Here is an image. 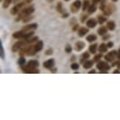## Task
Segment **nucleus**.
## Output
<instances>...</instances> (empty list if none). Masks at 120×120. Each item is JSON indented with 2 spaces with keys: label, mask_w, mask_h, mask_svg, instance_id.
Returning a JSON list of instances; mask_svg holds the SVG:
<instances>
[{
  "label": "nucleus",
  "mask_w": 120,
  "mask_h": 120,
  "mask_svg": "<svg viewBox=\"0 0 120 120\" xmlns=\"http://www.w3.org/2000/svg\"><path fill=\"white\" fill-rule=\"evenodd\" d=\"M38 65H39V63L38 60H31L28 62L27 65L22 67V69L26 73H38L39 71L36 69V68L38 67Z\"/></svg>",
  "instance_id": "f257e3e1"
},
{
  "label": "nucleus",
  "mask_w": 120,
  "mask_h": 120,
  "mask_svg": "<svg viewBox=\"0 0 120 120\" xmlns=\"http://www.w3.org/2000/svg\"><path fill=\"white\" fill-rule=\"evenodd\" d=\"M43 47V42L42 41H38L35 46H31L26 47V54L28 56H33L36 53L41 51Z\"/></svg>",
  "instance_id": "f03ea898"
},
{
  "label": "nucleus",
  "mask_w": 120,
  "mask_h": 120,
  "mask_svg": "<svg viewBox=\"0 0 120 120\" xmlns=\"http://www.w3.org/2000/svg\"><path fill=\"white\" fill-rule=\"evenodd\" d=\"M34 11H35V8L33 6H30V7H27L25 9H24V10H22L20 12L19 15H18V17L16 19V21L18 22L20 20L23 19V18L27 17V16H30L31 13H34Z\"/></svg>",
  "instance_id": "7ed1b4c3"
},
{
  "label": "nucleus",
  "mask_w": 120,
  "mask_h": 120,
  "mask_svg": "<svg viewBox=\"0 0 120 120\" xmlns=\"http://www.w3.org/2000/svg\"><path fill=\"white\" fill-rule=\"evenodd\" d=\"M110 66L105 61H98L97 64V68L101 71V73H108V70L110 69Z\"/></svg>",
  "instance_id": "20e7f679"
},
{
  "label": "nucleus",
  "mask_w": 120,
  "mask_h": 120,
  "mask_svg": "<svg viewBox=\"0 0 120 120\" xmlns=\"http://www.w3.org/2000/svg\"><path fill=\"white\" fill-rule=\"evenodd\" d=\"M27 4V3L25 1H22L21 2V3H17V5L14 6L11 9V10H10V13H12L13 15H16V14H17V13H19L20 11L21 10V9L24 7V6H25Z\"/></svg>",
  "instance_id": "39448f33"
},
{
  "label": "nucleus",
  "mask_w": 120,
  "mask_h": 120,
  "mask_svg": "<svg viewBox=\"0 0 120 120\" xmlns=\"http://www.w3.org/2000/svg\"><path fill=\"white\" fill-rule=\"evenodd\" d=\"M26 44H28V42L26 40H22V41H18L16 43L13 44L12 47L13 52H17L19 49H21L22 47H24Z\"/></svg>",
  "instance_id": "423d86ee"
},
{
  "label": "nucleus",
  "mask_w": 120,
  "mask_h": 120,
  "mask_svg": "<svg viewBox=\"0 0 120 120\" xmlns=\"http://www.w3.org/2000/svg\"><path fill=\"white\" fill-rule=\"evenodd\" d=\"M117 53L118 52H116L115 50L109 52V53L105 56V60H107V61H109V62L113 61V60H114L115 57H117Z\"/></svg>",
  "instance_id": "0eeeda50"
},
{
  "label": "nucleus",
  "mask_w": 120,
  "mask_h": 120,
  "mask_svg": "<svg viewBox=\"0 0 120 120\" xmlns=\"http://www.w3.org/2000/svg\"><path fill=\"white\" fill-rule=\"evenodd\" d=\"M55 64V60L54 59H49V60H46L43 63V66L47 69H52L54 67Z\"/></svg>",
  "instance_id": "6e6552de"
},
{
  "label": "nucleus",
  "mask_w": 120,
  "mask_h": 120,
  "mask_svg": "<svg viewBox=\"0 0 120 120\" xmlns=\"http://www.w3.org/2000/svg\"><path fill=\"white\" fill-rule=\"evenodd\" d=\"M26 31H24L23 30L20 31H17V32L13 34V37L14 38H18V39H23L24 35H25Z\"/></svg>",
  "instance_id": "1a4fd4ad"
},
{
  "label": "nucleus",
  "mask_w": 120,
  "mask_h": 120,
  "mask_svg": "<svg viewBox=\"0 0 120 120\" xmlns=\"http://www.w3.org/2000/svg\"><path fill=\"white\" fill-rule=\"evenodd\" d=\"M85 46H86V44L83 42L79 41L76 42L75 45V49L76 51H81L82 49H84Z\"/></svg>",
  "instance_id": "9d476101"
},
{
  "label": "nucleus",
  "mask_w": 120,
  "mask_h": 120,
  "mask_svg": "<svg viewBox=\"0 0 120 120\" xmlns=\"http://www.w3.org/2000/svg\"><path fill=\"white\" fill-rule=\"evenodd\" d=\"M37 28H38V24L35 23H33V24H28V25L24 27L23 31H30L31 30H34V29H36Z\"/></svg>",
  "instance_id": "9b49d317"
},
{
  "label": "nucleus",
  "mask_w": 120,
  "mask_h": 120,
  "mask_svg": "<svg viewBox=\"0 0 120 120\" xmlns=\"http://www.w3.org/2000/svg\"><path fill=\"white\" fill-rule=\"evenodd\" d=\"M97 21L95 19H94V18H91V19H89L88 21H86V26L88 27V28H94L96 27L97 25Z\"/></svg>",
  "instance_id": "f8f14e48"
},
{
  "label": "nucleus",
  "mask_w": 120,
  "mask_h": 120,
  "mask_svg": "<svg viewBox=\"0 0 120 120\" xmlns=\"http://www.w3.org/2000/svg\"><path fill=\"white\" fill-rule=\"evenodd\" d=\"M88 32H89V29L86 28H84V27H81V28L79 29V36L82 37V36H84L85 35H86Z\"/></svg>",
  "instance_id": "ddd939ff"
},
{
  "label": "nucleus",
  "mask_w": 120,
  "mask_h": 120,
  "mask_svg": "<svg viewBox=\"0 0 120 120\" xmlns=\"http://www.w3.org/2000/svg\"><path fill=\"white\" fill-rule=\"evenodd\" d=\"M104 13L105 15H107V16H110L112 14V13L113 12V10H112V6L111 5H108L107 6H105V8L104 9Z\"/></svg>",
  "instance_id": "4468645a"
},
{
  "label": "nucleus",
  "mask_w": 120,
  "mask_h": 120,
  "mask_svg": "<svg viewBox=\"0 0 120 120\" xmlns=\"http://www.w3.org/2000/svg\"><path fill=\"white\" fill-rule=\"evenodd\" d=\"M108 28L107 27H101V28H100L98 30H97V33L99 34V35H105L108 32Z\"/></svg>",
  "instance_id": "2eb2a0df"
},
{
  "label": "nucleus",
  "mask_w": 120,
  "mask_h": 120,
  "mask_svg": "<svg viewBox=\"0 0 120 120\" xmlns=\"http://www.w3.org/2000/svg\"><path fill=\"white\" fill-rule=\"evenodd\" d=\"M94 65V61L93 60H86L83 63V68L85 69H89L90 68H92V66Z\"/></svg>",
  "instance_id": "dca6fc26"
},
{
  "label": "nucleus",
  "mask_w": 120,
  "mask_h": 120,
  "mask_svg": "<svg viewBox=\"0 0 120 120\" xmlns=\"http://www.w3.org/2000/svg\"><path fill=\"white\" fill-rule=\"evenodd\" d=\"M106 27L108 28V30H110V31H113V30H115V23L114 21H108V23H107V25H106Z\"/></svg>",
  "instance_id": "f3484780"
},
{
  "label": "nucleus",
  "mask_w": 120,
  "mask_h": 120,
  "mask_svg": "<svg viewBox=\"0 0 120 120\" xmlns=\"http://www.w3.org/2000/svg\"><path fill=\"white\" fill-rule=\"evenodd\" d=\"M108 46L105 43H102L100 45V46L98 47V50L99 52H101V53H105V52H106L108 50Z\"/></svg>",
  "instance_id": "a211bd4d"
},
{
  "label": "nucleus",
  "mask_w": 120,
  "mask_h": 120,
  "mask_svg": "<svg viewBox=\"0 0 120 120\" xmlns=\"http://www.w3.org/2000/svg\"><path fill=\"white\" fill-rule=\"evenodd\" d=\"M17 0H5V1H4V3H3V7L4 8H7L11 3H14V2H17Z\"/></svg>",
  "instance_id": "6ab92c4d"
},
{
  "label": "nucleus",
  "mask_w": 120,
  "mask_h": 120,
  "mask_svg": "<svg viewBox=\"0 0 120 120\" xmlns=\"http://www.w3.org/2000/svg\"><path fill=\"white\" fill-rule=\"evenodd\" d=\"M86 40L89 42H92L95 41V40H97V35H89L86 37Z\"/></svg>",
  "instance_id": "aec40b11"
},
{
  "label": "nucleus",
  "mask_w": 120,
  "mask_h": 120,
  "mask_svg": "<svg viewBox=\"0 0 120 120\" xmlns=\"http://www.w3.org/2000/svg\"><path fill=\"white\" fill-rule=\"evenodd\" d=\"M97 44H93V45H90V48H89V50L90 53H95L97 51Z\"/></svg>",
  "instance_id": "412c9836"
},
{
  "label": "nucleus",
  "mask_w": 120,
  "mask_h": 120,
  "mask_svg": "<svg viewBox=\"0 0 120 120\" xmlns=\"http://www.w3.org/2000/svg\"><path fill=\"white\" fill-rule=\"evenodd\" d=\"M90 57V53H87V52H85V53H82V59H81V63H84L83 61H86V59H88Z\"/></svg>",
  "instance_id": "4be33fe9"
},
{
  "label": "nucleus",
  "mask_w": 120,
  "mask_h": 120,
  "mask_svg": "<svg viewBox=\"0 0 120 120\" xmlns=\"http://www.w3.org/2000/svg\"><path fill=\"white\" fill-rule=\"evenodd\" d=\"M97 10V7H96V5L95 4H93L92 6H90L89 9H88V13H94L95 11H96Z\"/></svg>",
  "instance_id": "5701e85b"
},
{
  "label": "nucleus",
  "mask_w": 120,
  "mask_h": 120,
  "mask_svg": "<svg viewBox=\"0 0 120 120\" xmlns=\"http://www.w3.org/2000/svg\"><path fill=\"white\" fill-rule=\"evenodd\" d=\"M0 50H1V58L3 60H5V52H4L3 45H2V42L0 41Z\"/></svg>",
  "instance_id": "b1692460"
},
{
  "label": "nucleus",
  "mask_w": 120,
  "mask_h": 120,
  "mask_svg": "<svg viewBox=\"0 0 120 120\" xmlns=\"http://www.w3.org/2000/svg\"><path fill=\"white\" fill-rule=\"evenodd\" d=\"M90 7V2L87 1V0H85L84 2H83V10H88Z\"/></svg>",
  "instance_id": "393cba45"
},
{
  "label": "nucleus",
  "mask_w": 120,
  "mask_h": 120,
  "mask_svg": "<svg viewBox=\"0 0 120 120\" xmlns=\"http://www.w3.org/2000/svg\"><path fill=\"white\" fill-rule=\"evenodd\" d=\"M106 21H107V18H106L105 17H103V16H99L98 17V23L102 24L104 22H105Z\"/></svg>",
  "instance_id": "a878e982"
},
{
  "label": "nucleus",
  "mask_w": 120,
  "mask_h": 120,
  "mask_svg": "<svg viewBox=\"0 0 120 120\" xmlns=\"http://www.w3.org/2000/svg\"><path fill=\"white\" fill-rule=\"evenodd\" d=\"M25 59H24V57L23 56H21V57H20V59L18 60V64H19L20 65H24V64H25Z\"/></svg>",
  "instance_id": "bb28decb"
},
{
  "label": "nucleus",
  "mask_w": 120,
  "mask_h": 120,
  "mask_svg": "<svg viewBox=\"0 0 120 120\" xmlns=\"http://www.w3.org/2000/svg\"><path fill=\"white\" fill-rule=\"evenodd\" d=\"M79 9H78L77 7H75L73 4H71V13H77L79 11Z\"/></svg>",
  "instance_id": "cd10ccee"
},
{
  "label": "nucleus",
  "mask_w": 120,
  "mask_h": 120,
  "mask_svg": "<svg viewBox=\"0 0 120 120\" xmlns=\"http://www.w3.org/2000/svg\"><path fill=\"white\" fill-rule=\"evenodd\" d=\"M72 4H73V5L75 6V7L78 8V9L80 8V6H81V2L79 1V0H76V1L74 2V3H72Z\"/></svg>",
  "instance_id": "c85d7f7f"
},
{
  "label": "nucleus",
  "mask_w": 120,
  "mask_h": 120,
  "mask_svg": "<svg viewBox=\"0 0 120 120\" xmlns=\"http://www.w3.org/2000/svg\"><path fill=\"white\" fill-rule=\"evenodd\" d=\"M71 68L72 70H78L79 68V64H76V63H73V64H71Z\"/></svg>",
  "instance_id": "c756f323"
},
{
  "label": "nucleus",
  "mask_w": 120,
  "mask_h": 120,
  "mask_svg": "<svg viewBox=\"0 0 120 120\" xmlns=\"http://www.w3.org/2000/svg\"><path fill=\"white\" fill-rule=\"evenodd\" d=\"M71 51H72L71 46H70V45H68V46L65 47V52H66L67 53H71Z\"/></svg>",
  "instance_id": "7c9ffc66"
},
{
  "label": "nucleus",
  "mask_w": 120,
  "mask_h": 120,
  "mask_svg": "<svg viewBox=\"0 0 120 120\" xmlns=\"http://www.w3.org/2000/svg\"><path fill=\"white\" fill-rule=\"evenodd\" d=\"M101 56H102V55H101V53H100V54H97V55H96V56H94V61H96V62L100 61V59L101 58Z\"/></svg>",
  "instance_id": "2f4dec72"
},
{
  "label": "nucleus",
  "mask_w": 120,
  "mask_h": 120,
  "mask_svg": "<svg viewBox=\"0 0 120 120\" xmlns=\"http://www.w3.org/2000/svg\"><path fill=\"white\" fill-rule=\"evenodd\" d=\"M56 9H57L58 12H60V13L62 12V6H61V4H60V3H58L57 6H56Z\"/></svg>",
  "instance_id": "473e14b6"
},
{
  "label": "nucleus",
  "mask_w": 120,
  "mask_h": 120,
  "mask_svg": "<svg viewBox=\"0 0 120 120\" xmlns=\"http://www.w3.org/2000/svg\"><path fill=\"white\" fill-rule=\"evenodd\" d=\"M52 53H53V49H49L46 51V55H51Z\"/></svg>",
  "instance_id": "72a5a7b5"
},
{
  "label": "nucleus",
  "mask_w": 120,
  "mask_h": 120,
  "mask_svg": "<svg viewBox=\"0 0 120 120\" xmlns=\"http://www.w3.org/2000/svg\"><path fill=\"white\" fill-rule=\"evenodd\" d=\"M78 28H79V24H75V25H73V28H72V30H73L74 31H76L77 29H78Z\"/></svg>",
  "instance_id": "f704fd0d"
},
{
  "label": "nucleus",
  "mask_w": 120,
  "mask_h": 120,
  "mask_svg": "<svg viewBox=\"0 0 120 120\" xmlns=\"http://www.w3.org/2000/svg\"><path fill=\"white\" fill-rule=\"evenodd\" d=\"M113 42H108V43L107 44V46H108V48H112V47H113Z\"/></svg>",
  "instance_id": "c9c22d12"
},
{
  "label": "nucleus",
  "mask_w": 120,
  "mask_h": 120,
  "mask_svg": "<svg viewBox=\"0 0 120 120\" xmlns=\"http://www.w3.org/2000/svg\"><path fill=\"white\" fill-rule=\"evenodd\" d=\"M109 38H110V35H108V34H106L105 37L103 38V40H107V39H108Z\"/></svg>",
  "instance_id": "e433bc0d"
},
{
  "label": "nucleus",
  "mask_w": 120,
  "mask_h": 120,
  "mask_svg": "<svg viewBox=\"0 0 120 120\" xmlns=\"http://www.w3.org/2000/svg\"><path fill=\"white\" fill-rule=\"evenodd\" d=\"M102 1H104V0H94V4H95L96 5L97 3H101Z\"/></svg>",
  "instance_id": "4c0bfd02"
},
{
  "label": "nucleus",
  "mask_w": 120,
  "mask_h": 120,
  "mask_svg": "<svg viewBox=\"0 0 120 120\" xmlns=\"http://www.w3.org/2000/svg\"><path fill=\"white\" fill-rule=\"evenodd\" d=\"M119 61H115V62H113L112 63V67H114V66H116V65H119Z\"/></svg>",
  "instance_id": "58836bf2"
},
{
  "label": "nucleus",
  "mask_w": 120,
  "mask_h": 120,
  "mask_svg": "<svg viewBox=\"0 0 120 120\" xmlns=\"http://www.w3.org/2000/svg\"><path fill=\"white\" fill-rule=\"evenodd\" d=\"M117 57L119 58V59H120V49L118 50V53H117Z\"/></svg>",
  "instance_id": "ea45409f"
},
{
  "label": "nucleus",
  "mask_w": 120,
  "mask_h": 120,
  "mask_svg": "<svg viewBox=\"0 0 120 120\" xmlns=\"http://www.w3.org/2000/svg\"><path fill=\"white\" fill-rule=\"evenodd\" d=\"M87 16H88V15H84V17H82V22H84V21H85V19L87 17Z\"/></svg>",
  "instance_id": "a19ab883"
},
{
  "label": "nucleus",
  "mask_w": 120,
  "mask_h": 120,
  "mask_svg": "<svg viewBox=\"0 0 120 120\" xmlns=\"http://www.w3.org/2000/svg\"><path fill=\"white\" fill-rule=\"evenodd\" d=\"M114 73L115 74H119L120 73V71H119V69H116V70H115V71H114Z\"/></svg>",
  "instance_id": "79ce46f5"
},
{
  "label": "nucleus",
  "mask_w": 120,
  "mask_h": 120,
  "mask_svg": "<svg viewBox=\"0 0 120 120\" xmlns=\"http://www.w3.org/2000/svg\"><path fill=\"white\" fill-rule=\"evenodd\" d=\"M68 16H69V14H68V13H64V14L63 15L62 17H64V18H65V17H68Z\"/></svg>",
  "instance_id": "37998d69"
},
{
  "label": "nucleus",
  "mask_w": 120,
  "mask_h": 120,
  "mask_svg": "<svg viewBox=\"0 0 120 120\" xmlns=\"http://www.w3.org/2000/svg\"><path fill=\"white\" fill-rule=\"evenodd\" d=\"M89 73L90 74H92V73H96V71H95L94 69H93V70H91L90 71H89Z\"/></svg>",
  "instance_id": "c03bdc74"
},
{
  "label": "nucleus",
  "mask_w": 120,
  "mask_h": 120,
  "mask_svg": "<svg viewBox=\"0 0 120 120\" xmlns=\"http://www.w3.org/2000/svg\"><path fill=\"white\" fill-rule=\"evenodd\" d=\"M75 60V56H73L71 57V60Z\"/></svg>",
  "instance_id": "a18cd8bd"
},
{
  "label": "nucleus",
  "mask_w": 120,
  "mask_h": 120,
  "mask_svg": "<svg viewBox=\"0 0 120 120\" xmlns=\"http://www.w3.org/2000/svg\"><path fill=\"white\" fill-rule=\"evenodd\" d=\"M118 68H119V69H120V63L119 64V65H118Z\"/></svg>",
  "instance_id": "49530a36"
},
{
  "label": "nucleus",
  "mask_w": 120,
  "mask_h": 120,
  "mask_svg": "<svg viewBox=\"0 0 120 120\" xmlns=\"http://www.w3.org/2000/svg\"><path fill=\"white\" fill-rule=\"evenodd\" d=\"M112 1H113V2H117L118 0H112Z\"/></svg>",
  "instance_id": "de8ad7c7"
},
{
  "label": "nucleus",
  "mask_w": 120,
  "mask_h": 120,
  "mask_svg": "<svg viewBox=\"0 0 120 120\" xmlns=\"http://www.w3.org/2000/svg\"><path fill=\"white\" fill-rule=\"evenodd\" d=\"M64 1H69V0H64Z\"/></svg>",
  "instance_id": "09e8293b"
}]
</instances>
